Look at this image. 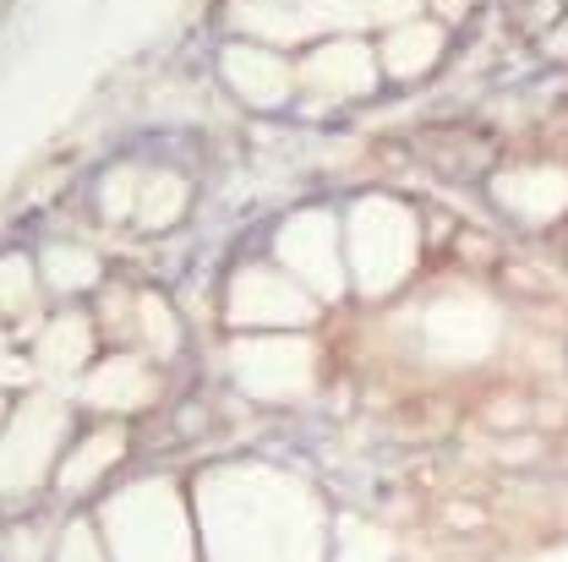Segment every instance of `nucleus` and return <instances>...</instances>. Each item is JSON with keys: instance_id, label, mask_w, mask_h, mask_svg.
Returning <instances> with one entry per match:
<instances>
[{"instance_id": "0eeeda50", "label": "nucleus", "mask_w": 568, "mask_h": 562, "mask_svg": "<svg viewBox=\"0 0 568 562\" xmlns=\"http://www.w3.org/2000/svg\"><path fill=\"white\" fill-rule=\"evenodd\" d=\"M148 394H153V382H148V371L132 366V360H115V366H104L93 382H88V399L93 405H148Z\"/></svg>"}, {"instance_id": "4468645a", "label": "nucleus", "mask_w": 568, "mask_h": 562, "mask_svg": "<svg viewBox=\"0 0 568 562\" xmlns=\"http://www.w3.org/2000/svg\"><path fill=\"white\" fill-rule=\"evenodd\" d=\"M138 197H142L138 170H115V175L104 181V213H110V218H126V213L138 208Z\"/></svg>"}, {"instance_id": "7ed1b4c3", "label": "nucleus", "mask_w": 568, "mask_h": 562, "mask_svg": "<svg viewBox=\"0 0 568 562\" xmlns=\"http://www.w3.org/2000/svg\"><path fill=\"white\" fill-rule=\"evenodd\" d=\"M317 93H361L366 82H372V67H366V50H355V44H328V50H317L306 71H301Z\"/></svg>"}, {"instance_id": "6e6552de", "label": "nucleus", "mask_w": 568, "mask_h": 562, "mask_svg": "<svg viewBox=\"0 0 568 562\" xmlns=\"http://www.w3.org/2000/svg\"><path fill=\"white\" fill-rule=\"evenodd\" d=\"M88 360V323L82 317H61L50 334H44V345H39V366L44 371H71V366H82Z\"/></svg>"}, {"instance_id": "1a4fd4ad", "label": "nucleus", "mask_w": 568, "mask_h": 562, "mask_svg": "<svg viewBox=\"0 0 568 562\" xmlns=\"http://www.w3.org/2000/svg\"><path fill=\"white\" fill-rule=\"evenodd\" d=\"M181 208H186V181H181V175H153V181H142L138 218L148 229H164Z\"/></svg>"}, {"instance_id": "ddd939ff", "label": "nucleus", "mask_w": 568, "mask_h": 562, "mask_svg": "<svg viewBox=\"0 0 568 562\" xmlns=\"http://www.w3.org/2000/svg\"><path fill=\"white\" fill-rule=\"evenodd\" d=\"M28 300H33V274H28V263L6 257V263H0V311H22Z\"/></svg>"}, {"instance_id": "f03ea898", "label": "nucleus", "mask_w": 568, "mask_h": 562, "mask_svg": "<svg viewBox=\"0 0 568 562\" xmlns=\"http://www.w3.org/2000/svg\"><path fill=\"white\" fill-rule=\"evenodd\" d=\"M235 366L252 382V394H295L312 377V360L301 345H246L235 355Z\"/></svg>"}, {"instance_id": "9d476101", "label": "nucleus", "mask_w": 568, "mask_h": 562, "mask_svg": "<svg viewBox=\"0 0 568 562\" xmlns=\"http://www.w3.org/2000/svg\"><path fill=\"white\" fill-rule=\"evenodd\" d=\"M432 55H437V33H432V28H399V33L388 39V67L399 71V76L422 71Z\"/></svg>"}, {"instance_id": "423d86ee", "label": "nucleus", "mask_w": 568, "mask_h": 562, "mask_svg": "<svg viewBox=\"0 0 568 562\" xmlns=\"http://www.w3.org/2000/svg\"><path fill=\"white\" fill-rule=\"evenodd\" d=\"M235 317H306L301 295L268 274H246L235 284Z\"/></svg>"}, {"instance_id": "2eb2a0df", "label": "nucleus", "mask_w": 568, "mask_h": 562, "mask_svg": "<svg viewBox=\"0 0 568 562\" xmlns=\"http://www.w3.org/2000/svg\"><path fill=\"white\" fill-rule=\"evenodd\" d=\"M138 323H142V334L153 339V350H175V323H170L164 300L142 295V300H138Z\"/></svg>"}, {"instance_id": "20e7f679", "label": "nucleus", "mask_w": 568, "mask_h": 562, "mask_svg": "<svg viewBox=\"0 0 568 562\" xmlns=\"http://www.w3.org/2000/svg\"><path fill=\"white\" fill-rule=\"evenodd\" d=\"M284 257H290V268L312 274L323 289L339 284L334 263H328V224H323V218H301V224H290V229H284Z\"/></svg>"}, {"instance_id": "39448f33", "label": "nucleus", "mask_w": 568, "mask_h": 562, "mask_svg": "<svg viewBox=\"0 0 568 562\" xmlns=\"http://www.w3.org/2000/svg\"><path fill=\"white\" fill-rule=\"evenodd\" d=\"M230 82L252 99V104H280L284 99V82H290V71L274 61V55H263V50H230Z\"/></svg>"}, {"instance_id": "9b49d317", "label": "nucleus", "mask_w": 568, "mask_h": 562, "mask_svg": "<svg viewBox=\"0 0 568 562\" xmlns=\"http://www.w3.org/2000/svg\"><path fill=\"white\" fill-rule=\"evenodd\" d=\"M44 274H50V284H61V289H88V284L99 279V263L88 252H77V246H61V252L44 257Z\"/></svg>"}, {"instance_id": "f8f14e48", "label": "nucleus", "mask_w": 568, "mask_h": 562, "mask_svg": "<svg viewBox=\"0 0 568 562\" xmlns=\"http://www.w3.org/2000/svg\"><path fill=\"white\" fill-rule=\"evenodd\" d=\"M115 453H121V437H99L93 448H82V453L71 459V470H67V487H71V492H77L82 481H93V476H99V470H104V464H110Z\"/></svg>"}, {"instance_id": "f257e3e1", "label": "nucleus", "mask_w": 568, "mask_h": 562, "mask_svg": "<svg viewBox=\"0 0 568 562\" xmlns=\"http://www.w3.org/2000/svg\"><path fill=\"white\" fill-rule=\"evenodd\" d=\"M55 431H61V410L55 405H33L17 421V431L6 437V448H0V487L33 481L39 464H44V453H50V442H55Z\"/></svg>"}]
</instances>
